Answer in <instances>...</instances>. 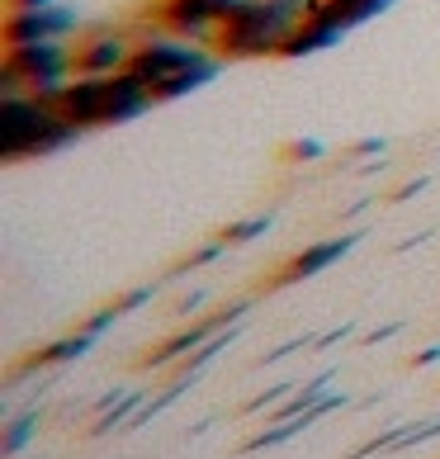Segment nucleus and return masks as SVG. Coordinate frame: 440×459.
I'll use <instances>...</instances> for the list:
<instances>
[{
  "label": "nucleus",
  "instance_id": "nucleus-5",
  "mask_svg": "<svg viewBox=\"0 0 440 459\" xmlns=\"http://www.w3.org/2000/svg\"><path fill=\"white\" fill-rule=\"evenodd\" d=\"M138 43L118 29H95L91 39L76 43V76H118L133 66Z\"/></svg>",
  "mask_w": 440,
  "mask_h": 459
},
{
  "label": "nucleus",
  "instance_id": "nucleus-6",
  "mask_svg": "<svg viewBox=\"0 0 440 459\" xmlns=\"http://www.w3.org/2000/svg\"><path fill=\"white\" fill-rule=\"evenodd\" d=\"M105 100H109V76H76L72 86L57 95L53 109L66 124H76L86 133V128H105Z\"/></svg>",
  "mask_w": 440,
  "mask_h": 459
},
{
  "label": "nucleus",
  "instance_id": "nucleus-13",
  "mask_svg": "<svg viewBox=\"0 0 440 459\" xmlns=\"http://www.w3.org/2000/svg\"><path fill=\"white\" fill-rule=\"evenodd\" d=\"M261 232H270V213H256V218H246V223H232L223 232V242L228 247H242V242H251V237H261Z\"/></svg>",
  "mask_w": 440,
  "mask_h": 459
},
{
  "label": "nucleus",
  "instance_id": "nucleus-11",
  "mask_svg": "<svg viewBox=\"0 0 440 459\" xmlns=\"http://www.w3.org/2000/svg\"><path fill=\"white\" fill-rule=\"evenodd\" d=\"M323 5H327V10H332L346 29H355V24L375 20L379 10H388V0H323Z\"/></svg>",
  "mask_w": 440,
  "mask_h": 459
},
{
  "label": "nucleus",
  "instance_id": "nucleus-4",
  "mask_svg": "<svg viewBox=\"0 0 440 459\" xmlns=\"http://www.w3.org/2000/svg\"><path fill=\"white\" fill-rule=\"evenodd\" d=\"M76 29H81V20L72 10L43 5V10H10L5 24H0V39H5V48H14V43H57V39H72Z\"/></svg>",
  "mask_w": 440,
  "mask_h": 459
},
{
  "label": "nucleus",
  "instance_id": "nucleus-1",
  "mask_svg": "<svg viewBox=\"0 0 440 459\" xmlns=\"http://www.w3.org/2000/svg\"><path fill=\"white\" fill-rule=\"evenodd\" d=\"M308 20V10L294 0H242L218 33V57H284V43Z\"/></svg>",
  "mask_w": 440,
  "mask_h": 459
},
{
  "label": "nucleus",
  "instance_id": "nucleus-3",
  "mask_svg": "<svg viewBox=\"0 0 440 459\" xmlns=\"http://www.w3.org/2000/svg\"><path fill=\"white\" fill-rule=\"evenodd\" d=\"M209 57H218V53H209L204 43H190V39H147V43H138V53H133V66L128 72H138L147 86H151V95H157L161 86H171L176 76H185V72H194V66H204Z\"/></svg>",
  "mask_w": 440,
  "mask_h": 459
},
{
  "label": "nucleus",
  "instance_id": "nucleus-2",
  "mask_svg": "<svg viewBox=\"0 0 440 459\" xmlns=\"http://www.w3.org/2000/svg\"><path fill=\"white\" fill-rule=\"evenodd\" d=\"M76 124L43 105L39 95H0V157L5 161H24V157H43L66 143H76Z\"/></svg>",
  "mask_w": 440,
  "mask_h": 459
},
{
  "label": "nucleus",
  "instance_id": "nucleus-16",
  "mask_svg": "<svg viewBox=\"0 0 440 459\" xmlns=\"http://www.w3.org/2000/svg\"><path fill=\"white\" fill-rule=\"evenodd\" d=\"M199 303H204V294H190V299H185V303H180V317H190V313L199 308Z\"/></svg>",
  "mask_w": 440,
  "mask_h": 459
},
{
  "label": "nucleus",
  "instance_id": "nucleus-8",
  "mask_svg": "<svg viewBox=\"0 0 440 459\" xmlns=\"http://www.w3.org/2000/svg\"><path fill=\"white\" fill-rule=\"evenodd\" d=\"M151 105H157V95H151V86H147L138 72H118V76H109L105 124H128V118L147 114Z\"/></svg>",
  "mask_w": 440,
  "mask_h": 459
},
{
  "label": "nucleus",
  "instance_id": "nucleus-12",
  "mask_svg": "<svg viewBox=\"0 0 440 459\" xmlns=\"http://www.w3.org/2000/svg\"><path fill=\"white\" fill-rule=\"evenodd\" d=\"M33 431H39V412H29V417H20V421H14V427L5 431V440H0V455H5V459H14V455H20L24 446H29V436Z\"/></svg>",
  "mask_w": 440,
  "mask_h": 459
},
{
  "label": "nucleus",
  "instance_id": "nucleus-14",
  "mask_svg": "<svg viewBox=\"0 0 440 459\" xmlns=\"http://www.w3.org/2000/svg\"><path fill=\"white\" fill-rule=\"evenodd\" d=\"M289 157H308V161H313V157H323V143H294Z\"/></svg>",
  "mask_w": 440,
  "mask_h": 459
},
{
  "label": "nucleus",
  "instance_id": "nucleus-10",
  "mask_svg": "<svg viewBox=\"0 0 440 459\" xmlns=\"http://www.w3.org/2000/svg\"><path fill=\"white\" fill-rule=\"evenodd\" d=\"M95 346V336L81 327L76 336H62V342H53L47 351H39V355H29L24 360V369H47V365H66V360H81V355H86Z\"/></svg>",
  "mask_w": 440,
  "mask_h": 459
},
{
  "label": "nucleus",
  "instance_id": "nucleus-15",
  "mask_svg": "<svg viewBox=\"0 0 440 459\" xmlns=\"http://www.w3.org/2000/svg\"><path fill=\"white\" fill-rule=\"evenodd\" d=\"M43 5H57V0H5V10H43Z\"/></svg>",
  "mask_w": 440,
  "mask_h": 459
},
{
  "label": "nucleus",
  "instance_id": "nucleus-7",
  "mask_svg": "<svg viewBox=\"0 0 440 459\" xmlns=\"http://www.w3.org/2000/svg\"><path fill=\"white\" fill-rule=\"evenodd\" d=\"M161 24L171 29L176 39L213 48L218 33H223V14H218L209 0H166V5H161Z\"/></svg>",
  "mask_w": 440,
  "mask_h": 459
},
{
  "label": "nucleus",
  "instance_id": "nucleus-9",
  "mask_svg": "<svg viewBox=\"0 0 440 459\" xmlns=\"http://www.w3.org/2000/svg\"><path fill=\"white\" fill-rule=\"evenodd\" d=\"M350 247H355V237H332V242H317V247H308V251H298V256L280 270V284H298V280L323 275V270H327L332 261H341Z\"/></svg>",
  "mask_w": 440,
  "mask_h": 459
}]
</instances>
